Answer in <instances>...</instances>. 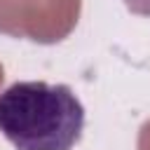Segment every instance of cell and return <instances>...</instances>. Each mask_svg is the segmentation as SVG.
<instances>
[{
  "instance_id": "3957f363",
  "label": "cell",
  "mask_w": 150,
  "mask_h": 150,
  "mask_svg": "<svg viewBox=\"0 0 150 150\" xmlns=\"http://www.w3.org/2000/svg\"><path fill=\"white\" fill-rule=\"evenodd\" d=\"M127 9L141 16H150V0H124Z\"/></svg>"
},
{
  "instance_id": "6da1fadb",
  "label": "cell",
  "mask_w": 150,
  "mask_h": 150,
  "mask_svg": "<svg viewBox=\"0 0 150 150\" xmlns=\"http://www.w3.org/2000/svg\"><path fill=\"white\" fill-rule=\"evenodd\" d=\"M84 108L66 84L14 82L0 94V134L16 150H73Z\"/></svg>"
},
{
  "instance_id": "277c9868",
  "label": "cell",
  "mask_w": 150,
  "mask_h": 150,
  "mask_svg": "<svg viewBox=\"0 0 150 150\" xmlns=\"http://www.w3.org/2000/svg\"><path fill=\"white\" fill-rule=\"evenodd\" d=\"M136 150H150V120H148V122H143V127L138 129Z\"/></svg>"
},
{
  "instance_id": "7a4b0ae2",
  "label": "cell",
  "mask_w": 150,
  "mask_h": 150,
  "mask_svg": "<svg viewBox=\"0 0 150 150\" xmlns=\"http://www.w3.org/2000/svg\"><path fill=\"white\" fill-rule=\"evenodd\" d=\"M82 12V0H0V33L56 45L66 40Z\"/></svg>"
},
{
  "instance_id": "5b68a950",
  "label": "cell",
  "mask_w": 150,
  "mask_h": 150,
  "mask_svg": "<svg viewBox=\"0 0 150 150\" xmlns=\"http://www.w3.org/2000/svg\"><path fill=\"white\" fill-rule=\"evenodd\" d=\"M2 80H5V68H2V63H0V84H2Z\"/></svg>"
}]
</instances>
